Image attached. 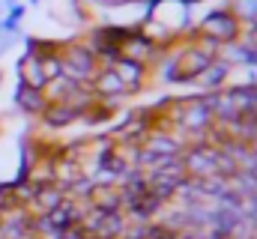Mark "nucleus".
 I'll use <instances>...</instances> for the list:
<instances>
[{"mask_svg":"<svg viewBox=\"0 0 257 239\" xmlns=\"http://www.w3.org/2000/svg\"><path fill=\"white\" fill-rule=\"evenodd\" d=\"M197 30H200V36H206V39H212V42H218V45H224V42H236L239 36H242V24L233 18V12L224 6V9H212L200 24H197Z\"/></svg>","mask_w":257,"mask_h":239,"instance_id":"obj_1","label":"nucleus"},{"mask_svg":"<svg viewBox=\"0 0 257 239\" xmlns=\"http://www.w3.org/2000/svg\"><path fill=\"white\" fill-rule=\"evenodd\" d=\"M93 93L99 96V102H108V105H114V99H123L128 96L126 84L117 78V72L114 69H102L99 66V72H96V78H93Z\"/></svg>","mask_w":257,"mask_h":239,"instance_id":"obj_2","label":"nucleus"},{"mask_svg":"<svg viewBox=\"0 0 257 239\" xmlns=\"http://www.w3.org/2000/svg\"><path fill=\"white\" fill-rule=\"evenodd\" d=\"M144 150L153 153V156H183V153H186V144H183V138H177L174 132L156 129V132L147 135Z\"/></svg>","mask_w":257,"mask_h":239,"instance_id":"obj_3","label":"nucleus"},{"mask_svg":"<svg viewBox=\"0 0 257 239\" xmlns=\"http://www.w3.org/2000/svg\"><path fill=\"white\" fill-rule=\"evenodd\" d=\"M227 75H230V63H224L221 57H215L197 78H194L192 84H197L203 93H218V90H224V84H227Z\"/></svg>","mask_w":257,"mask_h":239,"instance_id":"obj_4","label":"nucleus"},{"mask_svg":"<svg viewBox=\"0 0 257 239\" xmlns=\"http://www.w3.org/2000/svg\"><path fill=\"white\" fill-rule=\"evenodd\" d=\"M114 72H117V78L126 84L128 93H138V90H144V78H147V66H141V63H135V60H126L120 57L114 66H111Z\"/></svg>","mask_w":257,"mask_h":239,"instance_id":"obj_5","label":"nucleus"},{"mask_svg":"<svg viewBox=\"0 0 257 239\" xmlns=\"http://www.w3.org/2000/svg\"><path fill=\"white\" fill-rule=\"evenodd\" d=\"M15 105H18V111H24V114H30V117H42V114H45V108H48L51 102L45 99V93H42V90L18 87V90H15Z\"/></svg>","mask_w":257,"mask_h":239,"instance_id":"obj_6","label":"nucleus"},{"mask_svg":"<svg viewBox=\"0 0 257 239\" xmlns=\"http://www.w3.org/2000/svg\"><path fill=\"white\" fill-rule=\"evenodd\" d=\"M18 78H21V87H33V90H45V75H42V66H39V57L36 54H24L18 60Z\"/></svg>","mask_w":257,"mask_h":239,"instance_id":"obj_7","label":"nucleus"},{"mask_svg":"<svg viewBox=\"0 0 257 239\" xmlns=\"http://www.w3.org/2000/svg\"><path fill=\"white\" fill-rule=\"evenodd\" d=\"M75 120H81L72 108H66L60 102H54V105H48L45 108V114H42V123L45 126H51V129H63V126H72Z\"/></svg>","mask_w":257,"mask_h":239,"instance_id":"obj_8","label":"nucleus"},{"mask_svg":"<svg viewBox=\"0 0 257 239\" xmlns=\"http://www.w3.org/2000/svg\"><path fill=\"white\" fill-rule=\"evenodd\" d=\"M230 12H233V18L239 21V24H257V0H230V6H227Z\"/></svg>","mask_w":257,"mask_h":239,"instance_id":"obj_9","label":"nucleus"},{"mask_svg":"<svg viewBox=\"0 0 257 239\" xmlns=\"http://www.w3.org/2000/svg\"><path fill=\"white\" fill-rule=\"evenodd\" d=\"M159 63V81L162 84H180V69H177V54H165L156 60Z\"/></svg>","mask_w":257,"mask_h":239,"instance_id":"obj_10","label":"nucleus"},{"mask_svg":"<svg viewBox=\"0 0 257 239\" xmlns=\"http://www.w3.org/2000/svg\"><path fill=\"white\" fill-rule=\"evenodd\" d=\"M3 9H6V6H3V3H0V15H3Z\"/></svg>","mask_w":257,"mask_h":239,"instance_id":"obj_11","label":"nucleus"},{"mask_svg":"<svg viewBox=\"0 0 257 239\" xmlns=\"http://www.w3.org/2000/svg\"><path fill=\"white\" fill-rule=\"evenodd\" d=\"M30 3H39V0H30Z\"/></svg>","mask_w":257,"mask_h":239,"instance_id":"obj_12","label":"nucleus"}]
</instances>
